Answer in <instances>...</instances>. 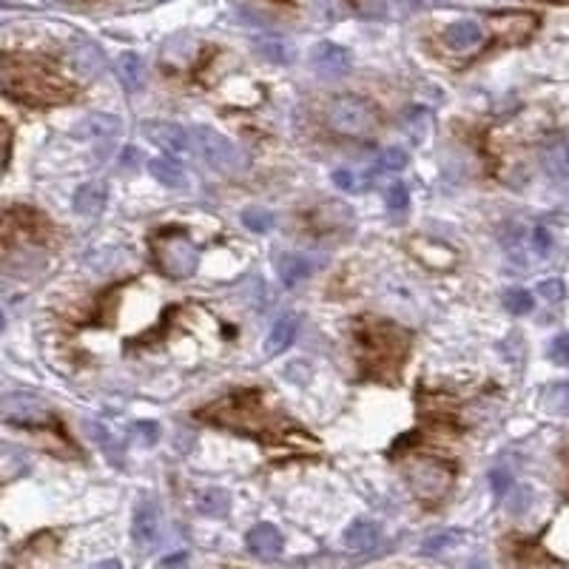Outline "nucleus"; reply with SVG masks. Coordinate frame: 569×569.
I'll use <instances>...</instances> for the list:
<instances>
[{
	"mask_svg": "<svg viewBox=\"0 0 569 569\" xmlns=\"http://www.w3.org/2000/svg\"><path fill=\"white\" fill-rule=\"evenodd\" d=\"M143 134L152 143H157L160 148H165L169 154H182V152H188V145H191V137H188V131L177 126V123H145L143 126Z\"/></svg>",
	"mask_w": 569,
	"mask_h": 569,
	"instance_id": "obj_12",
	"label": "nucleus"
},
{
	"mask_svg": "<svg viewBox=\"0 0 569 569\" xmlns=\"http://www.w3.org/2000/svg\"><path fill=\"white\" fill-rule=\"evenodd\" d=\"M265 4H271V6H279V9H293L299 0H265Z\"/></svg>",
	"mask_w": 569,
	"mask_h": 569,
	"instance_id": "obj_34",
	"label": "nucleus"
},
{
	"mask_svg": "<svg viewBox=\"0 0 569 569\" xmlns=\"http://www.w3.org/2000/svg\"><path fill=\"white\" fill-rule=\"evenodd\" d=\"M248 549L254 552L257 558H279L282 552V535L274 524H257L254 530L248 532Z\"/></svg>",
	"mask_w": 569,
	"mask_h": 569,
	"instance_id": "obj_14",
	"label": "nucleus"
},
{
	"mask_svg": "<svg viewBox=\"0 0 569 569\" xmlns=\"http://www.w3.org/2000/svg\"><path fill=\"white\" fill-rule=\"evenodd\" d=\"M152 257L169 279H188L197 271V248L186 231L162 228L152 237Z\"/></svg>",
	"mask_w": 569,
	"mask_h": 569,
	"instance_id": "obj_4",
	"label": "nucleus"
},
{
	"mask_svg": "<svg viewBox=\"0 0 569 569\" xmlns=\"http://www.w3.org/2000/svg\"><path fill=\"white\" fill-rule=\"evenodd\" d=\"M120 72H123V80H126L128 92H137L140 83H143V69H140L137 57H134V55L123 57V60H120Z\"/></svg>",
	"mask_w": 569,
	"mask_h": 569,
	"instance_id": "obj_26",
	"label": "nucleus"
},
{
	"mask_svg": "<svg viewBox=\"0 0 569 569\" xmlns=\"http://www.w3.org/2000/svg\"><path fill=\"white\" fill-rule=\"evenodd\" d=\"M561 464H564V490H566V495H569V442H566V447L561 450Z\"/></svg>",
	"mask_w": 569,
	"mask_h": 569,
	"instance_id": "obj_33",
	"label": "nucleus"
},
{
	"mask_svg": "<svg viewBox=\"0 0 569 569\" xmlns=\"http://www.w3.org/2000/svg\"><path fill=\"white\" fill-rule=\"evenodd\" d=\"M381 165L388 171H401L407 165V152H401V148H388V152L381 154Z\"/></svg>",
	"mask_w": 569,
	"mask_h": 569,
	"instance_id": "obj_29",
	"label": "nucleus"
},
{
	"mask_svg": "<svg viewBox=\"0 0 569 569\" xmlns=\"http://www.w3.org/2000/svg\"><path fill=\"white\" fill-rule=\"evenodd\" d=\"M356 339L362 345L364 371L381 381H396L410 350V333L396 322L367 316L356 325Z\"/></svg>",
	"mask_w": 569,
	"mask_h": 569,
	"instance_id": "obj_2",
	"label": "nucleus"
},
{
	"mask_svg": "<svg viewBox=\"0 0 569 569\" xmlns=\"http://www.w3.org/2000/svg\"><path fill=\"white\" fill-rule=\"evenodd\" d=\"M194 504H197V512H203L208 518H223L231 510V495L220 487H211V490L199 493L194 498Z\"/></svg>",
	"mask_w": 569,
	"mask_h": 569,
	"instance_id": "obj_19",
	"label": "nucleus"
},
{
	"mask_svg": "<svg viewBox=\"0 0 569 569\" xmlns=\"http://www.w3.org/2000/svg\"><path fill=\"white\" fill-rule=\"evenodd\" d=\"M456 470L439 459H413L407 461V484L413 495L427 507H436L447 498L450 487H453Z\"/></svg>",
	"mask_w": 569,
	"mask_h": 569,
	"instance_id": "obj_6",
	"label": "nucleus"
},
{
	"mask_svg": "<svg viewBox=\"0 0 569 569\" xmlns=\"http://www.w3.org/2000/svg\"><path fill=\"white\" fill-rule=\"evenodd\" d=\"M106 199H109V191L103 182H86V186H80L74 194V211L86 216H97L106 208Z\"/></svg>",
	"mask_w": 569,
	"mask_h": 569,
	"instance_id": "obj_16",
	"label": "nucleus"
},
{
	"mask_svg": "<svg viewBox=\"0 0 569 569\" xmlns=\"http://www.w3.org/2000/svg\"><path fill=\"white\" fill-rule=\"evenodd\" d=\"M92 569H123V566H120V561H111V558H109V561H100V564L92 566Z\"/></svg>",
	"mask_w": 569,
	"mask_h": 569,
	"instance_id": "obj_35",
	"label": "nucleus"
},
{
	"mask_svg": "<svg viewBox=\"0 0 569 569\" xmlns=\"http://www.w3.org/2000/svg\"><path fill=\"white\" fill-rule=\"evenodd\" d=\"M530 4H547V6H569V0H530Z\"/></svg>",
	"mask_w": 569,
	"mask_h": 569,
	"instance_id": "obj_36",
	"label": "nucleus"
},
{
	"mask_svg": "<svg viewBox=\"0 0 569 569\" xmlns=\"http://www.w3.org/2000/svg\"><path fill=\"white\" fill-rule=\"evenodd\" d=\"M350 223V208L342 203H325L322 208L313 211V225L320 231H330V228H339Z\"/></svg>",
	"mask_w": 569,
	"mask_h": 569,
	"instance_id": "obj_21",
	"label": "nucleus"
},
{
	"mask_svg": "<svg viewBox=\"0 0 569 569\" xmlns=\"http://www.w3.org/2000/svg\"><path fill=\"white\" fill-rule=\"evenodd\" d=\"M333 186L342 188V191H364L367 179L356 171H350V169H339V171H333Z\"/></svg>",
	"mask_w": 569,
	"mask_h": 569,
	"instance_id": "obj_25",
	"label": "nucleus"
},
{
	"mask_svg": "<svg viewBox=\"0 0 569 569\" xmlns=\"http://www.w3.org/2000/svg\"><path fill=\"white\" fill-rule=\"evenodd\" d=\"M86 430H89V436L94 439V444L103 450V453H109L114 459V464H123V450L117 447L114 436L103 427V425H97V422H86Z\"/></svg>",
	"mask_w": 569,
	"mask_h": 569,
	"instance_id": "obj_22",
	"label": "nucleus"
},
{
	"mask_svg": "<svg viewBox=\"0 0 569 569\" xmlns=\"http://www.w3.org/2000/svg\"><path fill=\"white\" fill-rule=\"evenodd\" d=\"M376 541H379V527L373 521H364V518H359V521H354L345 530V547L350 552H371Z\"/></svg>",
	"mask_w": 569,
	"mask_h": 569,
	"instance_id": "obj_17",
	"label": "nucleus"
},
{
	"mask_svg": "<svg viewBox=\"0 0 569 569\" xmlns=\"http://www.w3.org/2000/svg\"><path fill=\"white\" fill-rule=\"evenodd\" d=\"M9 152H12V128H9L6 120H0V174L6 171Z\"/></svg>",
	"mask_w": 569,
	"mask_h": 569,
	"instance_id": "obj_30",
	"label": "nucleus"
},
{
	"mask_svg": "<svg viewBox=\"0 0 569 569\" xmlns=\"http://www.w3.org/2000/svg\"><path fill=\"white\" fill-rule=\"evenodd\" d=\"M328 126L350 140H364L379 128V109L371 100L356 94H342L328 109Z\"/></svg>",
	"mask_w": 569,
	"mask_h": 569,
	"instance_id": "obj_5",
	"label": "nucleus"
},
{
	"mask_svg": "<svg viewBox=\"0 0 569 569\" xmlns=\"http://www.w3.org/2000/svg\"><path fill=\"white\" fill-rule=\"evenodd\" d=\"M296 330H299L296 316H282V320H276L265 339V356H279L284 347H291L296 339Z\"/></svg>",
	"mask_w": 569,
	"mask_h": 569,
	"instance_id": "obj_15",
	"label": "nucleus"
},
{
	"mask_svg": "<svg viewBox=\"0 0 569 569\" xmlns=\"http://www.w3.org/2000/svg\"><path fill=\"white\" fill-rule=\"evenodd\" d=\"M131 535L140 547H152L160 535V510L157 501L143 498L137 507H134V518H131Z\"/></svg>",
	"mask_w": 569,
	"mask_h": 569,
	"instance_id": "obj_11",
	"label": "nucleus"
},
{
	"mask_svg": "<svg viewBox=\"0 0 569 569\" xmlns=\"http://www.w3.org/2000/svg\"><path fill=\"white\" fill-rule=\"evenodd\" d=\"M384 199H388V206L393 211H405L407 203H410V194H407L405 186H401V182H390L388 191H384Z\"/></svg>",
	"mask_w": 569,
	"mask_h": 569,
	"instance_id": "obj_27",
	"label": "nucleus"
},
{
	"mask_svg": "<svg viewBox=\"0 0 569 569\" xmlns=\"http://www.w3.org/2000/svg\"><path fill=\"white\" fill-rule=\"evenodd\" d=\"M148 171H152V177L165 188H186V174H182V169L174 160L157 157L148 162Z\"/></svg>",
	"mask_w": 569,
	"mask_h": 569,
	"instance_id": "obj_20",
	"label": "nucleus"
},
{
	"mask_svg": "<svg viewBox=\"0 0 569 569\" xmlns=\"http://www.w3.org/2000/svg\"><path fill=\"white\" fill-rule=\"evenodd\" d=\"M52 237V225L31 208H9L0 216V242L4 245H43Z\"/></svg>",
	"mask_w": 569,
	"mask_h": 569,
	"instance_id": "obj_7",
	"label": "nucleus"
},
{
	"mask_svg": "<svg viewBox=\"0 0 569 569\" xmlns=\"http://www.w3.org/2000/svg\"><path fill=\"white\" fill-rule=\"evenodd\" d=\"M194 143H197V152L203 154V160L211 165V169L223 171V174H237L242 169L245 160L240 154V148L233 145L228 137H223V134L199 126L194 131Z\"/></svg>",
	"mask_w": 569,
	"mask_h": 569,
	"instance_id": "obj_9",
	"label": "nucleus"
},
{
	"mask_svg": "<svg viewBox=\"0 0 569 569\" xmlns=\"http://www.w3.org/2000/svg\"><path fill=\"white\" fill-rule=\"evenodd\" d=\"M313 271V265L302 257V254H282L276 259V274L279 279L288 284V288H293V284H299L302 279H308Z\"/></svg>",
	"mask_w": 569,
	"mask_h": 569,
	"instance_id": "obj_18",
	"label": "nucleus"
},
{
	"mask_svg": "<svg viewBox=\"0 0 569 569\" xmlns=\"http://www.w3.org/2000/svg\"><path fill=\"white\" fill-rule=\"evenodd\" d=\"M478 29L473 23H456V26H450L447 29V43L453 46V48H470L478 43Z\"/></svg>",
	"mask_w": 569,
	"mask_h": 569,
	"instance_id": "obj_23",
	"label": "nucleus"
},
{
	"mask_svg": "<svg viewBox=\"0 0 569 569\" xmlns=\"http://www.w3.org/2000/svg\"><path fill=\"white\" fill-rule=\"evenodd\" d=\"M0 89L23 106H57L77 94L69 77H63L46 57L29 52L0 55Z\"/></svg>",
	"mask_w": 569,
	"mask_h": 569,
	"instance_id": "obj_1",
	"label": "nucleus"
},
{
	"mask_svg": "<svg viewBox=\"0 0 569 569\" xmlns=\"http://www.w3.org/2000/svg\"><path fill=\"white\" fill-rule=\"evenodd\" d=\"M206 422H214L220 427H228L233 433H245V436H257L259 442H284V433L274 425V418L265 413L259 390H233L231 396L214 401L211 407L199 413Z\"/></svg>",
	"mask_w": 569,
	"mask_h": 569,
	"instance_id": "obj_3",
	"label": "nucleus"
},
{
	"mask_svg": "<svg viewBox=\"0 0 569 569\" xmlns=\"http://www.w3.org/2000/svg\"><path fill=\"white\" fill-rule=\"evenodd\" d=\"M134 427H137V430L143 433L148 444H154V442H157V436H160V427H157L154 422H137Z\"/></svg>",
	"mask_w": 569,
	"mask_h": 569,
	"instance_id": "obj_32",
	"label": "nucleus"
},
{
	"mask_svg": "<svg viewBox=\"0 0 569 569\" xmlns=\"http://www.w3.org/2000/svg\"><path fill=\"white\" fill-rule=\"evenodd\" d=\"M322 52H325V66H328V69H330L333 74H339V72H345V69H347V57H345L342 48L325 46Z\"/></svg>",
	"mask_w": 569,
	"mask_h": 569,
	"instance_id": "obj_28",
	"label": "nucleus"
},
{
	"mask_svg": "<svg viewBox=\"0 0 569 569\" xmlns=\"http://www.w3.org/2000/svg\"><path fill=\"white\" fill-rule=\"evenodd\" d=\"M0 328H4V313H0Z\"/></svg>",
	"mask_w": 569,
	"mask_h": 569,
	"instance_id": "obj_37",
	"label": "nucleus"
},
{
	"mask_svg": "<svg viewBox=\"0 0 569 569\" xmlns=\"http://www.w3.org/2000/svg\"><path fill=\"white\" fill-rule=\"evenodd\" d=\"M490 29H493V40L487 46V52H495V48L530 43L535 38V31L541 29V18L535 12H495L490 14Z\"/></svg>",
	"mask_w": 569,
	"mask_h": 569,
	"instance_id": "obj_8",
	"label": "nucleus"
},
{
	"mask_svg": "<svg viewBox=\"0 0 569 569\" xmlns=\"http://www.w3.org/2000/svg\"><path fill=\"white\" fill-rule=\"evenodd\" d=\"M0 413L9 422H18V425H46L48 418H52V410L46 407V401L38 396H29V393H9L0 398Z\"/></svg>",
	"mask_w": 569,
	"mask_h": 569,
	"instance_id": "obj_10",
	"label": "nucleus"
},
{
	"mask_svg": "<svg viewBox=\"0 0 569 569\" xmlns=\"http://www.w3.org/2000/svg\"><path fill=\"white\" fill-rule=\"evenodd\" d=\"M407 248L418 257V262H425L427 267H436V271H444V267H453L456 265V254L444 245H436L433 240L425 237H413L407 242Z\"/></svg>",
	"mask_w": 569,
	"mask_h": 569,
	"instance_id": "obj_13",
	"label": "nucleus"
},
{
	"mask_svg": "<svg viewBox=\"0 0 569 569\" xmlns=\"http://www.w3.org/2000/svg\"><path fill=\"white\" fill-rule=\"evenodd\" d=\"M530 296L527 293H521V291H512V293H507V308L510 311H515V313H527L530 311Z\"/></svg>",
	"mask_w": 569,
	"mask_h": 569,
	"instance_id": "obj_31",
	"label": "nucleus"
},
{
	"mask_svg": "<svg viewBox=\"0 0 569 569\" xmlns=\"http://www.w3.org/2000/svg\"><path fill=\"white\" fill-rule=\"evenodd\" d=\"M274 214L271 211H265V208H248L242 211V225L248 231H254V233H267L274 228Z\"/></svg>",
	"mask_w": 569,
	"mask_h": 569,
	"instance_id": "obj_24",
	"label": "nucleus"
}]
</instances>
